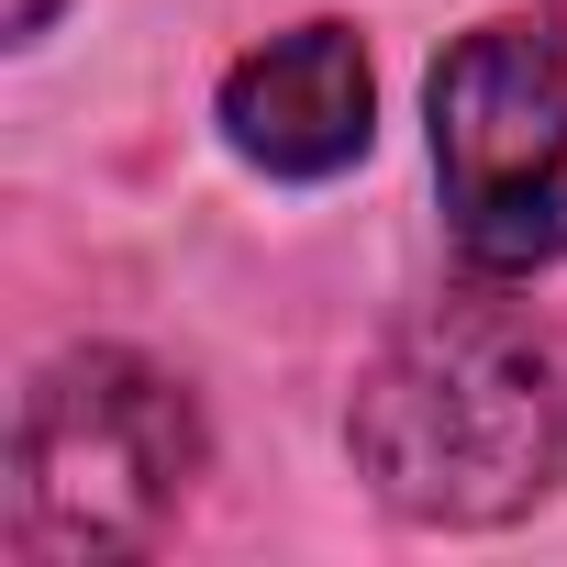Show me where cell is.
Returning a JSON list of instances; mask_svg holds the SVG:
<instances>
[{
  "mask_svg": "<svg viewBox=\"0 0 567 567\" xmlns=\"http://www.w3.org/2000/svg\"><path fill=\"white\" fill-rule=\"evenodd\" d=\"M346 445L401 523H434V534L523 523L567 467V357L501 290L423 301L368 357L346 401Z\"/></svg>",
  "mask_w": 567,
  "mask_h": 567,
  "instance_id": "1",
  "label": "cell"
},
{
  "mask_svg": "<svg viewBox=\"0 0 567 567\" xmlns=\"http://www.w3.org/2000/svg\"><path fill=\"white\" fill-rule=\"evenodd\" d=\"M200 478V412L167 368L123 346H79L23 390L12 423V534L45 567L134 556L178 523Z\"/></svg>",
  "mask_w": 567,
  "mask_h": 567,
  "instance_id": "2",
  "label": "cell"
},
{
  "mask_svg": "<svg viewBox=\"0 0 567 567\" xmlns=\"http://www.w3.org/2000/svg\"><path fill=\"white\" fill-rule=\"evenodd\" d=\"M445 234L489 278L567 256V12H489L434 68Z\"/></svg>",
  "mask_w": 567,
  "mask_h": 567,
  "instance_id": "3",
  "label": "cell"
},
{
  "mask_svg": "<svg viewBox=\"0 0 567 567\" xmlns=\"http://www.w3.org/2000/svg\"><path fill=\"white\" fill-rule=\"evenodd\" d=\"M223 145L267 178H334L368 156L379 134V68L357 45V23H290L256 56L223 68Z\"/></svg>",
  "mask_w": 567,
  "mask_h": 567,
  "instance_id": "4",
  "label": "cell"
},
{
  "mask_svg": "<svg viewBox=\"0 0 567 567\" xmlns=\"http://www.w3.org/2000/svg\"><path fill=\"white\" fill-rule=\"evenodd\" d=\"M56 12H68V0H0V23H12V45H34V34H45Z\"/></svg>",
  "mask_w": 567,
  "mask_h": 567,
  "instance_id": "5",
  "label": "cell"
}]
</instances>
